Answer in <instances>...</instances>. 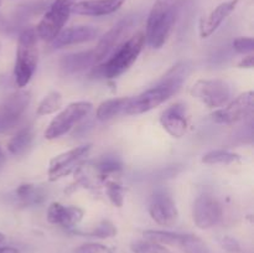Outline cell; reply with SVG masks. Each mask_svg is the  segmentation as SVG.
Returning <instances> with one entry per match:
<instances>
[{
  "label": "cell",
  "mask_w": 254,
  "mask_h": 253,
  "mask_svg": "<svg viewBox=\"0 0 254 253\" xmlns=\"http://www.w3.org/2000/svg\"><path fill=\"white\" fill-rule=\"evenodd\" d=\"M179 248H181L185 253H211L207 245L195 235H185L184 233V237L179 245Z\"/></svg>",
  "instance_id": "484cf974"
},
{
  "label": "cell",
  "mask_w": 254,
  "mask_h": 253,
  "mask_svg": "<svg viewBox=\"0 0 254 253\" xmlns=\"http://www.w3.org/2000/svg\"><path fill=\"white\" fill-rule=\"evenodd\" d=\"M241 160V155L233 153V151L225 150V149H217V150H211L208 153L203 154L202 161L203 164L208 165H215V164H222V165H230L236 164Z\"/></svg>",
  "instance_id": "cb8c5ba5"
},
{
  "label": "cell",
  "mask_w": 254,
  "mask_h": 253,
  "mask_svg": "<svg viewBox=\"0 0 254 253\" xmlns=\"http://www.w3.org/2000/svg\"><path fill=\"white\" fill-rule=\"evenodd\" d=\"M233 49L238 52V54H251L254 50V40L253 37L248 36H241L233 41Z\"/></svg>",
  "instance_id": "1f68e13d"
},
{
  "label": "cell",
  "mask_w": 254,
  "mask_h": 253,
  "mask_svg": "<svg viewBox=\"0 0 254 253\" xmlns=\"http://www.w3.org/2000/svg\"><path fill=\"white\" fill-rule=\"evenodd\" d=\"M145 34L139 31L122 42L103 62L97 64L94 72L107 79L118 78L138 60L145 45Z\"/></svg>",
  "instance_id": "3957f363"
},
{
  "label": "cell",
  "mask_w": 254,
  "mask_h": 253,
  "mask_svg": "<svg viewBox=\"0 0 254 253\" xmlns=\"http://www.w3.org/2000/svg\"><path fill=\"white\" fill-rule=\"evenodd\" d=\"M190 93L208 108L218 109L230 102L232 89L225 79H198L192 84Z\"/></svg>",
  "instance_id": "52a82bcc"
},
{
  "label": "cell",
  "mask_w": 254,
  "mask_h": 253,
  "mask_svg": "<svg viewBox=\"0 0 254 253\" xmlns=\"http://www.w3.org/2000/svg\"><path fill=\"white\" fill-rule=\"evenodd\" d=\"M5 240V237H4V235H2V233H0V242H2V241Z\"/></svg>",
  "instance_id": "8d00e7d4"
},
{
  "label": "cell",
  "mask_w": 254,
  "mask_h": 253,
  "mask_svg": "<svg viewBox=\"0 0 254 253\" xmlns=\"http://www.w3.org/2000/svg\"><path fill=\"white\" fill-rule=\"evenodd\" d=\"M0 4H1V0H0Z\"/></svg>",
  "instance_id": "74e56055"
},
{
  "label": "cell",
  "mask_w": 254,
  "mask_h": 253,
  "mask_svg": "<svg viewBox=\"0 0 254 253\" xmlns=\"http://www.w3.org/2000/svg\"><path fill=\"white\" fill-rule=\"evenodd\" d=\"M91 144H86V145L77 146V148L64 151V153L52 158L49 165L50 181L60 180V179L69 175L72 171L76 170V168L82 163V160L86 159L88 154L91 153Z\"/></svg>",
  "instance_id": "8fae6325"
},
{
  "label": "cell",
  "mask_w": 254,
  "mask_h": 253,
  "mask_svg": "<svg viewBox=\"0 0 254 253\" xmlns=\"http://www.w3.org/2000/svg\"><path fill=\"white\" fill-rule=\"evenodd\" d=\"M99 36V30L89 25H79L64 29L54 40L51 41L54 49L72 46V45L84 44L96 40Z\"/></svg>",
  "instance_id": "5bb4252c"
},
{
  "label": "cell",
  "mask_w": 254,
  "mask_h": 253,
  "mask_svg": "<svg viewBox=\"0 0 254 253\" xmlns=\"http://www.w3.org/2000/svg\"><path fill=\"white\" fill-rule=\"evenodd\" d=\"M184 0H155L146 20L145 40L153 49H161L170 37Z\"/></svg>",
  "instance_id": "7a4b0ae2"
},
{
  "label": "cell",
  "mask_w": 254,
  "mask_h": 253,
  "mask_svg": "<svg viewBox=\"0 0 254 253\" xmlns=\"http://www.w3.org/2000/svg\"><path fill=\"white\" fill-rule=\"evenodd\" d=\"M0 253H20V252H19V250H16L15 247L4 246V247H0Z\"/></svg>",
  "instance_id": "e575fe53"
},
{
  "label": "cell",
  "mask_w": 254,
  "mask_h": 253,
  "mask_svg": "<svg viewBox=\"0 0 254 253\" xmlns=\"http://www.w3.org/2000/svg\"><path fill=\"white\" fill-rule=\"evenodd\" d=\"M34 140V131L31 126H24L15 133L7 143V150L12 155H22L31 146Z\"/></svg>",
  "instance_id": "44dd1931"
},
{
  "label": "cell",
  "mask_w": 254,
  "mask_h": 253,
  "mask_svg": "<svg viewBox=\"0 0 254 253\" xmlns=\"http://www.w3.org/2000/svg\"><path fill=\"white\" fill-rule=\"evenodd\" d=\"M77 1L78 0H54L35 27L37 37L42 41L51 42L64 29V25L72 14V7Z\"/></svg>",
  "instance_id": "5b68a950"
},
{
  "label": "cell",
  "mask_w": 254,
  "mask_h": 253,
  "mask_svg": "<svg viewBox=\"0 0 254 253\" xmlns=\"http://www.w3.org/2000/svg\"><path fill=\"white\" fill-rule=\"evenodd\" d=\"M83 235L91 236V237H98V238H108L113 237L117 235V228L109 221H102L99 225H97L93 230L84 232Z\"/></svg>",
  "instance_id": "83f0119b"
},
{
  "label": "cell",
  "mask_w": 254,
  "mask_h": 253,
  "mask_svg": "<svg viewBox=\"0 0 254 253\" xmlns=\"http://www.w3.org/2000/svg\"><path fill=\"white\" fill-rule=\"evenodd\" d=\"M254 94L252 91L245 92L228 102L211 114V119L217 124H233L247 118L253 111Z\"/></svg>",
  "instance_id": "9c48e42d"
},
{
  "label": "cell",
  "mask_w": 254,
  "mask_h": 253,
  "mask_svg": "<svg viewBox=\"0 0 254 253\" xmlns=\"http://www.w3.org/2000/svg\"><path fill=\"white\" fill-rule=\"evenodd\" d=\"M62 106V96L60 92L52 91L49 94L42 98V101L40 102L39 106L36 109V116L37 117H44L47 114L55 113L56 111H59L60 107Z\"/></svg>",
  "instance_id": "d4e9b609"
},
{
  "label": "cell",
  "mask_w": 254,
  "mask_h": 253,
  "mask_svg": "<svg viewBox=\"0 0 254 253\" xmlns=\"http://www.w3.org/2000/svg\"><path fill=\"white\" fill-rule=\"evenodd\" d=\"M149 215L158 225L170 227L179 220V211L174 198L165 191H156L149 202Z\"/></svg>",
  "instance_id": "4fadbf2b"
},
{
  "label": "cell",
  "mask_w": 254,
  "mask_h": 253,
  "mask_svg": "<svg viewBox=\"0 0 254 253\" xmlns=\"http://www.w3.org/2000/svg\"><path fill=\"white\" fill-rule=\"evenodd\" d=\"M15 193L20 202L26 206L39 205V203L44 202L45 197H46L44 190L32 184H22L16 189Z\"/></svg>",
  "instance_id": "7402d4cb"
},
{
  "label": "cell",
  "mask_w": 254,
  "mask_h": 253,
  "mask_svg": "<svg viewBox=\"0 0 254 253\" xmlns=\"http://www.w3.org/2000/svg\"><path fill=\"white\" fill-rule=\"evenodd\" d=\"M107 193H108L109 198H111V201L114 205L118 206V207L123 206V188L119 184L114 183V181H111V183L107 184Z\"/></svg>",
  "instance_id": "4dcf8cb0"
},
{
  "label": "cell",
  "mask_w": 254,
  "mask_h": 253,
  "mask_svg": "<svg viewBox=\"0 0 254 253\" xmlns=\"http://www.w3.org/2000/svg\"><path fill=\"white\" fill-rule=\"evenodd\" d=\"M186 71H188V66L184 62L171 67V69H169L164 74L163 78L155 86L146 89L138 96L130 97L124 114L126 116H138V114L145 113V112L151 111L163 104L170 97L178 93L186 78L185 76L188 73Z\"/></svg>",
  "instance_id": "6da1fadb"
},
{
  "label": "cell",
  "mask_w": 254,
  "mask_h": 253,
  "mask_svg": "<svg viewBox=\"0 0 254 253\" xmlns=\"http://www.w3.org/2000/svg\"><path fill=\"white\" fill-rule=\"evenodd\" d=\"M74 253H116L108 246L97 242L83 243L74 250Z\"/></svg>",
  "instance_id": "f546056e"
},
{
  "label": "cell",
  "mask_w": 254,
  "mask_h": 253,
  "mask_svg": "<svg viewBox=\"0 0 254 253\" xmlns=\"http://www.w3.org/2000/svg\"><path fill=\"white\" fill-rule=\"evenodd\" d=\"M126 0H83L77 1L72 7V12L84 16H104L121 9Z\"/></svg>",
  "instance_id": "ac0fdd59"
},
{
  "label": "cell",
  "mask_w": 254,
  "mask_h": 253,
  "mask_svg": "<svg viewBox=\"0 0 254 253\" xmlns=\"http://www.w3.org/2000/svg\"><path fill=\"white\" fill-rule=\"evenodd\" d=\"M60 66H61V68L64 71L69 72V73L83 71V69L88 68V67L96 66V59H94L93 50L64 56L61 59V61H60Z\"/></svg>",
  "instance_id": "d6986e66"
},
{
  "label": "cell",
  "mask_w": 254,
  "mask_h": 253,
  "mask_svg": "<svg viewBox=\"0 0 254 253\" xmlns=\"http://www.w3.org/2000/svg\"><path fill=\"white\" fill-rule=\"evenodd\" d=\"M0 46H1V45H0Z\"/></svg>",
  "instance_id": "f35d334b"
},
{
  "label": "cell",
  "mask_w": 254,
  "mask_h": 253,
  "mask_svg": "<svg viewBox=\"0 0 254 253\" xmlns=\"http://www.w3.org/2000/svg\"><path fill=\"white\" fill-rule=\"evenodd\" d=\"M98 170L102 174H111L114 171H118L122 169V163L118 158H114V156H107L99 160L98 163Z\"/></svg>",
  "instance_id": "f1b7e54d"
},
{
  "label": "cell",
  "mask_w": 254,
  "mask_h": 253,
  "mask_svg": "<svg viewBox=\"0 0 254 253\" xmlns=\"http://www.w3.org/2000/svg\"><path fill=\"white\" fill-rule=\"evenodd\" d=\"M220 243L222 245V247L225 248V250H227L228 252L231 253H237L241 251V247L240 245H238L237 241L232 237H228V236H225V237L221 238Z\"/></svg>",
  "instance_id": "d6a6232c"
},
{
  "label": "cell",
  "mask_w": 254,
  "mask_h": 253,
  "mask_svg": "<svg viewBox=\"0 0 254 253\" xmlns=\"http://www.w3.org/2000/svg\"><path fill=\"white\" fill-rule=\"evenodd\" d=\"M130 97H119V98L107 99L102 102L96 112V117L99 121H109L117 116L124 114Z\"/></svg>",
  "instance_id": "ffe728a7"
},
{
  "label": "cell",
  "mask_w": 254,
  "mask_h": 253,
  "mask_svg": "<svg viewBox=\"0 0 254 253\" xmlns=\"http://www.w3.org/2000/svg\"><path fill=\"white\" fill-rule=\"evenodd\" d=\"M31 96L29 91L10 94L0 103V133L12 128L29 107Z\"/></svg>",
  "instance_id": "7c38bea8"
},
{
  "label": "cell",
  "mask_w": 254,
  "mask_h": 253,
  "mask_svg": "<svg viewBox=\"0 0 254 253\" xmlns=\"http://www.w3.org/2000/svg\"><path fill=\"white\" fill-rule=\"evenodd\" d=\"M237 4L238 0H227L217 5L210 14L203 16L200 21V36L202 39L210 37L222 25V22L235 11Z\"/></svg>",
  "instance_id": "e0dca14e"
},
{
  "label": "cell",
  "mask_w": 254,
  "mask_h": 253,
  "mask_svg": "<svg viewBox=\"0 0 254 253\" xmlns=\"http://www.w3.org/2000/svg\"><path fill=\"white\" fill-rule=\"evenodd\" d=\"M136 20H138V17L134 16V15L124 17L101 37L98 45L93 49L96 66L103 62L122 42L126 41V37L130 35V31L135 26Z\"/></svg>",
  "instance_id": "ba28073f"
},
{
  "label": "cell",
  "mask_w": 254,
  "mask_h": 253,
  "mask_svg": "<svg viewBox=\"0 0 254 253\" xmlns=\"http://www.w3.org/2000/svg\"><path fill=\"white\" fill-rule=\"evenodd\" d=\"M83 210L77 206H66L60 202H52L47 208V221L62 228H73L83 218Z\"/></svg>",
  "instance_id": "2e32d148"
},
{
  "label": "cell",
  "mask_w": 254,
  "mask_h": 253,
  "mask_svg": "<svg viewBox=\"0 0 254 253\" xmlns=\"http://www.w3.org/2000/svg\"><path fill=\"white\" fill-rule=\"evenodd\" d=\"M93 104L88 101H78L69 103L66 108L62 109L47 126L45 131V138L49 140L60 138L68 133L76 124L91 113Z\"/></svg>",
  "instance_id": "8992f818"
},
{
  "label": "cell",
  "mask_w": 254,
  "mask_h": 253,
  "mask_svg": "<svg viewBox=\"0 0 254 253\" xmlns=\"http://www.w3.org/2000/svg\"><path fill=\"white\" fill-rule=\"evenodd\" d=\"M223 208L220 201L210 193H202L193 202V222L201 230H208L221 222Z\"/></svg>",
  "instance_id": "30bf717a"
},
{
  "label": "cell",
  "mask_w": 254,
  "mask_h": 253,
  "mask_svg": "<svg viewBox=\"0 0 254 253\" xmlns=\"http://www.w3.org/2000/svg\"><path fill=\"white\" fill-rule=\"evenodd\" d=\"M37 35L34 27L25 29L17 40L16 60H15L14 76L16 84L22 88L29 84L37 67Z\"/></svg>",
  "instance_id": "277c9868"
},
{
  "label": "cell",
  "mask_w": 254,
  "mask_h": 253,
  "mask_svg": "<svg viewBox=\"0 0 254 253\" xmlns=\"http://www.w3.org/2000/svg\"><path fill=\"white\" fill-rule=\"evenodd\" d=\"M145 240L153 241L163 246H176L179 247L181 240L184 237V233L170 232V231H160V230H146L143 232Z\"/></svg>",
  "instance_id": "603a6c76"
},
{
  "label": "cell",
  "mask_w": 254,
  "mask_h": 253,
  "mask_svg": "<svg viewBox=\"0 0 254 253\" xmlns=\"http://www.w3.org/2000/svg\"><path fill=\"white\" fill-rule=\"evenodd\" d=\"M5 160H6V156H5V153H4V150H2V148L0 146V168L4 165Z\"/></svg>",
  "instance_id": "d590c367"
},
{
  "label": "cell",
  "mask_w": 254,
  "mask_h": 253,
  "mask_svg": "<svg viewBox=\"0 0 254 253\" xmlns=\"http://www.w3.org/2000/svg\"><path fill=\"white\" fill-rule=\"evenodd\" d=\"M160 124L174 138H181L188 130V111L183 103L171 104L163 111L160 116Z\"/></svg>",
  "instance_id": "9a60e30c"
},
{
  "label": "cell",
  "mask_w": 254,
  "mask_h": 253,
  "mask_svg": "<svg viewBox=\"0 0 254 253\" xmlns=\"http://www.w3.org/2000/svg\"><path fill=\"white\" fill-rule=\"evenodd\" d=\"M238 66H240L241 68H252L253 67V56L252 55H248L247 57H245V59H243L242 61L238 63Z\"/></svg>",
  "instance_id": "836d02e7"
},
{
  "label": "cell",
  "mask_w": 254,
  "mask_h": 253,
  "mask_svg": "<svg viewBox=\"0 0 254 253\" xmlns=\"http://www.w3.org/2000/svg\"><path fill=\"white\" fill-rule=\"evenodd\" d=\"M130 250L133 251V253H170L165 246L149 240L134 241L130 245Z\"/></svg>",
  "instance_id": "4316f807"
}]
</instances>
